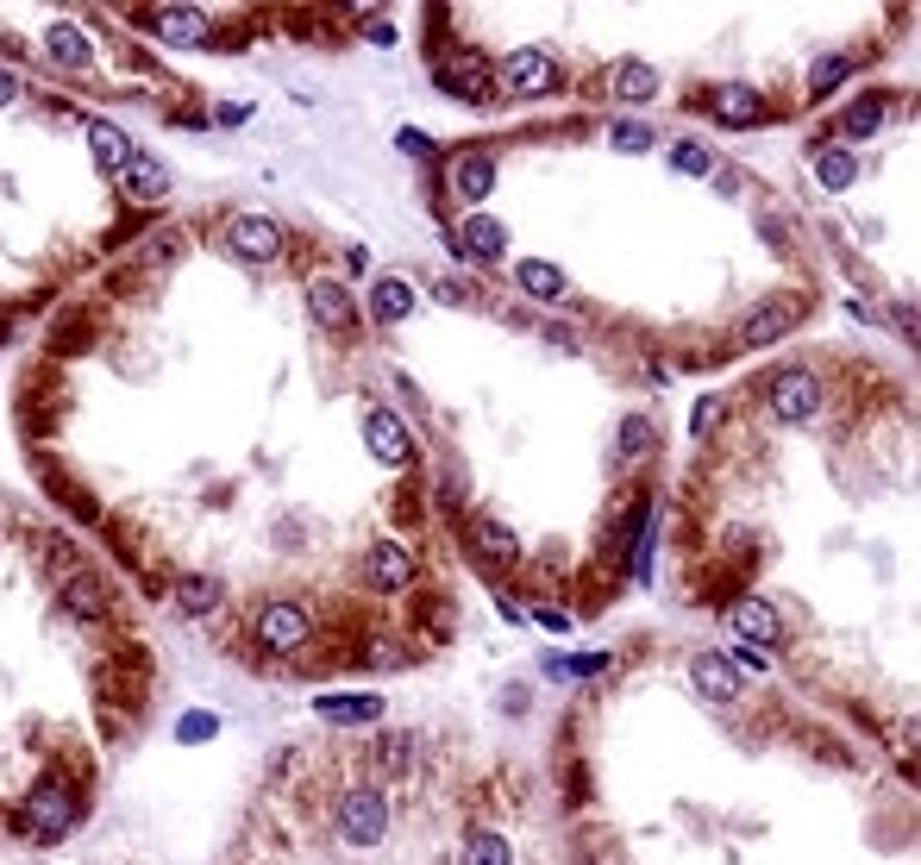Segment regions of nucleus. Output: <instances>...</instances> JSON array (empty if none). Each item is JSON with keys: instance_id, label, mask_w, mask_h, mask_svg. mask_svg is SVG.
I'll use <instances>...</instances> for the list:
<instances>
[{"instance_id": "49530a36", "label": "nucleus", "mask_w": 921, "mask_h": 865, "mask_svg": "<svg viewBox=\"0 0 921 865\" xmlns=\"http://www.w3.org/2000/svg\"><path fill=\"white\" fill-rule=\"evenodd\" d=\"M13 95H19V82H13V76H7V69H0V107H7V101H13Z\"/></svg>"}, {"instance_id": "a18cd8bd", "label": "nucleus", "mask_w": 921, "mask_h": 865, "mask_svg": "<svg viewBox=\"0 0 921 865\" xmlns=\"http://www.w3.org/2000/svg\"><path fill=\"white\" fill-rule=\"evenodd\" d=\"M401 151H414V157H427L433 145H427V132H401Z\"/></svg>"}, {"instance_id": "9d476101", "label": "nucleus", "mask_w": 921, "mask_h": 865, "mask_svg": "<svg viewBox=\"0 0 921 865\" xmlns=\"http://www.w3.org/2000/svg\"><path fill=\"white\" fill-rule=\"evenodd\" d=\"M502 82L514 88V95H546V88L558 82V63H552V51H514L502 63Z\"/></svg>"}, {"instance_id": "c9c22d12", "label": "nucleus", "mask_w": 921, "mask_h": 865, "mask_svg": "<svg viewBox=\"0 0 921 865\" xmlns=\"http://www.w3.org/2000/svg\"><path fill=\"white\" fill-rule=\"evenodd\" d=\"M671 157H677V170H683V176H708V170H715V151H708V145H696V138H683V145H677Z\"/></svg>"}, {"instance_id": "dca6fc26", "label": "nucleus", "mask_w": 921, "mask_h": 865, "mask_svg": "<svg viewBox=\"0 0 921 865\" xmlns=\"http://www.w3.org/2000/svg\"><path fill=\"white\" fill-rule=\"evenodd\" d=\"M370 583L376 590H408L414 583V552L395 546V540H376L370 546Z\"/></svg>"}, {"instance_id": "a878e982", "label": "nucleus", "mask_w": 921, "mask_h": 865, "mask_svg": "<svg viewBox=\"0 0 921 865\" xmlns=\"http://www.w3.org/2000/svg\"><path fill=\"white\" fill-rule=\"evenodd\" d=\"M370 314L383 320V326H395V320H408L414 314V289L401 283V276H383V283L370 289Z\"/></svg>"}, {"instance_id": "1a4fd4ad", "label": "nucleus", "mask_w": 921, "mask_h": 865, "mask_svg": "<svg viewBox=\"0 0 921 865\" xmlns=\"http://www.w3.org/2000/svg\"><path fill=\"white\" fill-rule=\"evenodd\" d=\"M796 314H802V301L796 295H777V301H759L746 320H740V339L746 345H771V339H784L790 326H796Z\"/></svg>"}, {"instance_id": "f704fd0d", "label": "nucleus", "mask_w": 921, "mask_h": 865, "mask_svg": "<svg viewBox=\"0 0 921 865\" xmlns=\"http://www.w3.org/2000/svg\"><path fill=\"white\" fill-rule=\"evenodd\" d=\"M846 69H853L846 57H821V63H815V76H809V95H815V101H828L834 88L846 82Z\"/></svg>"}, {"instance_id": "f3484780", "label": "nucleus", "mask_w": 921, "mask_h": 865, "mask_svg": "<svg viewBox=\"0 0 921 865\" xmlns=\"http://www.w3.org/2000/svg\"><path fill=\"white\" fill-rule=\"evenodd\" d=\"M314 715H326L333 728H370L383 715V696H320Z\"/></svg>"}, {"instance_id": "37998d69", "label": "nucleus", "mask_w": 921, "mask_h": 865, "mask_svg": "<svg viewBox=\"0 0 921 865\" xmlns=\"http://www.w3.org/2000/svg\"><path fill=\"white\" fill-rule=\"evenodd\" d=\"M433 295L445 301V308H464V301H470V289H464V283H452V276H445V283H433Z\"/></svg>"}, {"instance_id": "7c9ffc66", "label": "nucleus", "mask_w": 921, "mask_h": 865, "mask_svg": "<svg viewBox=\"0 0 921 865\" xmlns=\"http://www.w3.org/2000/svg\"><path fill=\"white\" fill-rule=\"evenodd\" d=\"M652 552H658V514L646 508V514H640V533H633V565H627L633 583H646V577H652Z\"/></svg>"}, {"instance_id": "473e14b6", "label": "nucleus", "mask_w": 921, "mask_h": 865, "mask_svg": "<svg viewBox=\"0 0 921 865\" xmlns=\"http://www.w3.org/2000/svg\"><path fill=\"white\" fill-rule=\"evenodd\" d=\"M878 120H884V95H865L859 107L840 113V132L846 138H865V132H878Z\"/></svg>"}, {"instance_id": "ea45409f", "label": "nucleus", "mask_w": 921, "mask_h": 865, "mask_svg": "<svg viewBox=\"0 0 921 865\" xmlns=\"http://www.w3.org/2000/svg\"><path fill=\"white\" fill-rule=\"evenodd\" d=\"M408 753H414V746H408V734H389L383 746H376V759H383L376 771H401V765H408Z\"/></svg>"}, {"instance_id": "2f4dec72", "label": "nucleus", "mask_w": 921, "mask_h": 865, "mask_svg": "<svg viewBox=\"0 0 921 865\" xmlns=\"http://www.w3.org/2000/svg\"><path fill=\"white\" fill-rule=\"evenodd\" d=\"M464 865H514V847L502 834H489V828H477L464 840Z\"/></svg>"}, {"instance_id": "c756f323", "label": "nucleus", "mask_w": 921, "mask_h": 865, "mask_svg": "<svg viewBox=\"0 0 921 865\" xmlns=\"http://www.w3.org/2000/svg\"><path fill=\"white\" fill-rule=\"evenodd\" d=\"M815 182H821V189H853V182H859V157L846 145H828L815 157Z\"/></svg>"}, {"instance_id": "ddd939ff", "label": "nucleus", "mask_w": 921, "mask_h": 865, "mask_svg": "<svg viewBox=\"0 0 921 865\" xmlns=\"http://www.w3.org/2000/svg\"><path fill=\"white\" fill-rule=\"evenodd\" d=\"M708 113H715L721 126H752V120H765V101H759V88H746V82H721V88H708Z\"/></svg>"}, {"instance_id": "aec40b11", "label": "nucleus", "mask_w": 921, "mask_h": 865, "mask_svg": "<svg viewBox=\"0 0 921 865\" xmlns=\"http://www.w3.org/2000/svg\"><path fill=\"white\" fill-rule=\"evenodd\" d=\"M151 32H157L163 44H201L207 13H201V7H157V13H151Z\"/></svg>"}, {"instance_id": "f03ea898", "label": "nucleus", "mask_w": 921, "mask_h": 865, "mask_svg": "<svg viewBox=\"0 0 921 865\" xmlns=\"http://www.w3.org/2000/svg\"><path fill=\"white\" fill-rule=\"evenodd\" d=\"M389 834V803H383V790H345L339 797V840L345 847H376V840Z\"/></svg>"}, {"instance_id": "c85d7f7f", "label": "nucleus", "mask_w": 921, "mask_h": 865, "mask_svg": "<svg viewBox=\"0 0 921 865\" xmlns=\"http://www.w3.org/2000/svg\"><path fill=\"white\" fill-rule=\"evenodd\" d=\"M514 276H521V289H527L533 301H558V295H564V270L546 264V257H527V264H514Z\"/></svg>"}, {"instance_id": "6e6552de", "label": "nucleus", "mask_w": 921, "mask_h": 865, "mask_svg": "<svg viewBox=\"0 0 921 865\" xmlns=\"http://www.w3.org/2000/svg\"><path fill=\"white\" fill-rule=\"evenodd\" d=\"M57 609L63 615H76V621H101L113 609V590L94 571H76V577H63V590H57Z\"/></svg>"}, {"instance_id": "f257e3e1", "label": "nucleus", "mask_w": 921, "mask_h": 865, "mask_svg": "<svg viewBox=\"0 0 921 865\" xmlns=\"http://www.w3.org/2000/svg\"><path fill=\"white\" fill-rule=\"evenodd\" d=\"M765 402H771L777 420H790V427L815 420V414H821V383H815V370H809V364H784V370L771 377Z\"/></svg>"}, {"instance_id": "a19ab883", "label": "nucleus", "mask_w": 921, "mask_h": 865, "mask_svg": "<svg viewBox=\"0 0 921 865\" xmlns=\"http://www.w3.org/2000/svg\"><path fill=\"white\" fill-rule=\"evenodd\" d=\"M721 427V402H715V395H702V402L690 408V433L702 439V433H715Z\"/></svg>"}, {"instance_id": "423d86ee", "label": "nucleus", "mask_w": 921, "mask_h": 865, "mask_svg": "<svg viewBox=\"0 0 921 865\" xmlns=\"http://www.w3.org/2000/svg\"><path fill=\"white\" fill-rule=\"evenodd\" d=\"M226 245H232V257H245V264H276L289 239H282V226L270 214H239L226 226Z\"/></svg>"}, {"instance_id": "c03bdc74", "label": "nucleus", "mask_w": 921, "mask_h": 865, "mask_svg": "<svg viewBox=\"0 0 921 865\" xmlns=\"http://www.w3.org/2000/svg\"><path fill=\"white\" fill-rule=\"evenodd\" d=\"M533 621L552 627V634H564V627H571V615H558V609H533Z\"/></svg>"}, {"instance_id": "cd10ccee", "label": "nucleus", "mask_w": 921, "mask_h": 865, "mask_svg": "<svg viewBox=\"0 0 921 865\" xmlns=\"http://www.w3.org/2000/svg\"><path fill=\"white\" fill-rule=\"evenodd\" d=\"M658 95V69L652 63H621L614 69V101H627V107H640Z\"/></svg>"}, {"instance_id": "4c0bfd02", "label": "nucleus", "mask_w": 921, "mask_h": 865, "mask_svg": "<svg viewBox=\"0 0 921 865\" xmlns=\"http://www.w3.org/2000/svg\"><path fill=\"white\" fill-rule=\"evenodd\" d=\"M82 345H88V314H76L69 326H57V333H51V352H82Z\"/></svg>"}, {"instance_id": "bb28decb", "label": "nucleus", "mask_w": 921, "mask_h": 865, "mask_svg": "<svg viewBox=\"0 0 921 865\" xmlns=\"http://www.w3.org/2000/svg\"><path fill=\"white\" fill-rule=\"evenodd\" d=\"M614 659L608 652H552L546 659V677H558V684H577V677H602Z\"/></svg>"}, {"instance_id": "9b49d317", "label": "nucleus", "mask_w": 921, "mask_h": 865, "mask_svg": "<svg viewBox=\"0 0 921 865\" xmlns=\"http://www.w3.org/2000/svg\"><path fill=\"white\" fill-rule=\"evenodd\" d=\"M445 95H458V101H489L495 95V76H489V63H477V57H458V63H439V76H433Z\"/></svg>"}, {"instance_id": "20e7f679", "label": "nucleus", "mask_w": 921, "mask_h": 865, "mask_svg": "<svg viewBox=\"0 0 921 865\" xmlns=\"http://www.w3.org/2000/svg\"><path fill=\"white\" fill-rule=\"evenodd\" d=\"M19 828L38 834V840L69 834V828H76V797H69L63 784H38L32 797H26V809H19Z\"/></svg>"}, {"instance_id": "72a5a7b5", "label": "nucleus", "mask_w": 921, "mask_h": 865, "mask_svg": "<svg viewBox=\"0 0 921 865\" xmlns=\"http://www.w3.org/2000/svg\"><path fill=\"white\" fill-rule=\"evenodd\" d=\"M214 734H220V715H214V709H188V715L176 721V740H182V746H195V740H214Z\"/></svg>"}, {"instance_id": "412c9836", "label": "nucleus", "mask_w": 921, "mask_h": 865, "mask_svg": "<svg viewBox=\"0 0 921 865\" xmlns=\"http://www.w3.org/2000/svg\"><path fill=\"white\" fill-rule=\"evenodd\" d=\"M176 615H214L220 609V577H201V571H188V577H176Z\"/></svg>"}, {"instance_id": "a211bd4d", "label": "nucleus", "mask_w": 921, "mask_h": 865, "mask_svg": "<svg viewBox=\"0 0 921 865\" xmlns=\"http://www.w3.org/2000/svg\"><path fill=\"white\" fill-rule=\"evenodd\" d=\"M452 182H458V201L477 207V201L495 189V157H489V151H464V157L452 163Z\"/></svg>"}, {"instance_id": "4be33fe9", "label": "nucleus", "mask_w": 921, "mask_h": 865, "mask_svg": "<svg viewBox=\"0 0 921 865\" xmlns=\"http://www.w3.org/2000/svg\"><path fill=\"white\" fill-rule=\"evenodd\" d=\"M88 151H94V163H101V170H113V176L132 163V145H126V132L113 126V120H94V126H88Z\"/></svg>"}, {"instance_id": "393cba45", "label": "nucleus", "mask_w": 921, "mask_h": 865, "mask_svg": "<svg viewBox=\"0 0 921 865\" xmlns=\"http://www.w3.org/2000/svg\"><path fill=\"white\" fill-rule=\"evenodd\" d=\"M44 51H51L63 69H88V63H94V44H88L76 26H69V19H57V26L44 32Z\"/></svg>"}, {"instance_id": "7ed1b4c3", "label": "nucleus", "mask_w": 921, "mask_h": 865, "mask_svg": "<svg viewBox=\"0 0 921 865\" xmlns=\"http://www.w3.org/2000/svg\"><path fill=\"white\" fill-rule=\"evenodd\" d=\"M364 446H370L376 464H389V471H414L420 464L414 433L401 427V414H389V408H364Z\"/></svg>"}, {"instance_id": "de8ad7c7", "label": "nucleus", "mask_w": 921, "mask_h": 865, "mask_svg": "<svg viewBox=\"0 0 921 865\" xmlns=\"http://www.w3.org/2000/svg\"><path fill=\"white\" fill-rule=\"evenodd\" d=\"M7 333H13V314H7V308H0V339H7Z\"/></svg>"}, {"instance_id": "b1692460", "label": "nucleus", "mask_w": 921, "mask_h": 865, "mask_svg": "<svg viewBox=\"0 0 921 865\" xmlns=\"http://www.w3.org/2000/svg\"><path fill=\"white\" fill-rule=\"evenodd\" d=\"M120 182H126V195H132V201H157L163 189H170V170H163L157 157H138V151H132V163L120 170Z\"/></svg>"}, {"instance_id": "6ab92c4d", "label": "nucleus", "mask_w": 921, "mask_h": 865, "mask_svg": "<svg viewBox=\"0 0 921 865\" xmlns=\"http://www.w3.org/2000/svg\"><path fill=\"white\" fill-rule=\"evenodd\" d=\"M734 627H740V640L746 646H777V634H784V627H777V609H771V602H759V596H746L740 602V609H734Z\"/></svg>"}, {"instance_id": "39448f33", "label": "nucleus", "mask_w": 921, "mask_h": 865, "mask_svg": "<svg viewBox=\"0 0 921 865\" xmlns=\"http://www.w3.org/2000/svg\"><path fill=\"white\" fill-rule=\"evenodd\" d=\"M307 627H314V621H307L301 602H264L257 621H251V634H257V646H264V652H295L307 640Z\"/></svg>"}, {"instance_id": "58836bf2", "label": "nucleus", "mask_w": 921, "mask_h": 865, "mask_svg": "<svg viewBox=\"0 0 921 865\" xmlns=\"http://www.w3.org/2000/svg\"><path fill=\"white\" fill-rule=\"evenodd\" d=\"M727 665H734L740 677H746V671H771V652H765V646H746V640H740L734 652H727Z\"/></svg>"}, {"instance_id": "2eb2a0df", "label": "nucleus", "mask_w": 921, "mask_h": 865, "mask_svg": "<svg viewBox=\"0 0 921 865\" xmlns=\"http://www.w3.org/2000/svg\"><path fill=\"white\" fill-rule=\"evenodd\" d=\"M307 314H314L326 333H339V326H351V314H358V308H351V289H345V283H333V276H314V283H307Z\"/></svg>"}, {"instance_id": "f8f14e48", "label": "nucleus", "mask_w": 921, "mask_h": 865, "mask_svg": "<svg viewBox=\"0 0 921 865\" xmlns=\"http://www.w3.org/2000/svg\"><path fill=\"white\" fill-rule=\"evenodd\" d=\"M458 251L470 257V264H502V251H508V226L495 220V214H470L464 232H458Z\"/></svg>"}, {"instance_id": "0eeeda50", "label": "nucleus", "mask_w": 921, "mask_h": 865, "mask_svg": "<svg viewBox=\"0 0 921 865\" xmlns=\"http://www.w3.org/2000/svg\"><path fill=\"white\" fill-rule=\"evenodd\" d=\"M464 546L483 558V565H514L521 558V540H514L508 521H495V514H470L464 521Z\"/></svg>"}, {"instance_id": "4468645a", "label": "nucleus", "mask_w": 921, "mask_h": 865, "mask_svg": "<svg viewBox=\"0 0 921 865\" xmlns=\"http://www.w3.org/2000/svg\"><path fill=\"white\" fill-rule=\"evenodd\" d=\"M690 684L708 696V703H734V696H740V671L727 665V652H696V659H690Z\"/></svg>"}, {"instance_id": "5701e85b", "label": "nucleus", "mask_w": 921, "mask_h": 865, "mask_svg": "<svg viewBox=\"0 0 921 865\" xmlns=\"http://www.w3.org/2000/svg\"><path fill=\"white\" fill-rule=\"evenodd\" d=\"M646 452H658V427H652V414H627V420H621V433H614V458H621V464H640Z\"/></svg>"}, {"instance_id": "e433bc0d", "label": "nucleus", "mask_w": 921, "mask_h": 865, "mask_svg": "<svg viewBox=\"0 0 921 865\" xmlns=\"http://www.w3.org/2000/svg\"><path fill=\"white\" fill-rule=\"evenodd\" d=\"M608 145L614 151H652V126H640V120H621L608 132Z\"/></svg>"}, {"instance_id": "79ce46f5", "label": "nucleus", "mask_w": 921, "mask_h": 865, "mask_svg": "<svg viewBox=\"0 0 921 865\" xmlns=\"http://www.w3.org/2000/svg\"><path fill=\"white\" fill-rule=\"evenodd\" d=\"M214 120H220V126H245V120H251V107H245V101H220V107H214Z\"/></svg>"}]
</instances>
